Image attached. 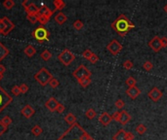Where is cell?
<instances>
[{
	"mask_svg": "<svg viewBox=\"0 0 167 140\" xmlns=\"http://www.w3.org/2000/svg\"><path fill=\"white\" fill-rule=\"evenodd\" d=\"M57 140H93V138L76 122L70 126Z\"/></svg>",
	"mask_w": 167,
	"mask_h": 140,
	"instance_id": "1",
	"label": "cell"
},
{
	"mask_svg": "<svg viewBox=\"0 0 167 140\" xmlns=\"http://www.w3.org/2000/svg\"><path fill=\"white\" fill-rule=\"evenodd\" d=\"M111 28L119 36L124 37L129 31L135 28V24L128 20V18L123 14H120L115 20L111 23Z\"/></svg>",
	"mask_w": 167,
	"mask_h": 140,
	"instance_id": "2",
	"label": "cell"
},
{
	"mask_svg": "<svg viewBox=\"0 0 167 140\" xmlns=\"http://www.w3.org/2000/svg\"><path fill=\"white\" fill-rule=\"evenodd\" d=\"M53 78L52 74L48 71V69H46L45 67H42L40 70H38V72L35 73L34 79L40 86H46L49 84L50 80Z\"/></svg>",
	"mask_w": 167,
	"mask_h": 140,
	"instance_id": "3",
	"label": "cell"
},
{
	"mask_svg": "<svg viewBox=\"0 0 167 140\" xmlns=\"http://www.w3.org/2000/svg\"><path fill=\"white\" fill-rule=\"evenodd\" d=\"M58 59H59L64 65H66V66H69V65L72 64L73 62V60L75 59V56H74L73 53L70 52L69 49H65L62 53H59Z\"/></svg>",
	"mask_w": 167,
	"mask_h": 140,
	"instance_id": "4",
	"label": "cell"
},
{
	"mask_svg": "<svg viewBox=\"0 0 167 140\" xmlns=\"http://www.w3.org/2000/svg\"><path fill=\"white\" fill-rule=\"evenodd\" d=\"M32 36L36 41H38L39 43H41V42H44V41L49 40L50 33L44 26H39L32 32Z\"/></svg>",
	"mask_w": 167,
	"mask_h": 140,
	"instance_id": "5",
	"label": "cell"
},
{
	"mask_svg": "<svg viewBox=\"0 0 167 140\" xmlns=\"http://www.w3.org/2000/svg\"><path fill=\"white\" fill-rule=\"evenodd\" d=\"M12 101H13V97L0 86V113H1L7 106H9V104Z\"/></svg>",
	"mask_w": 167,
	"mask_h": 140,
	"instance_id": "6",
	"label": "cell"
},
{
	"mask_svg": "<svg viewBox=\"0 0 167 140\" xmlns=\"http://www.w3.org/2000/svg\"><path fill=\"white\" fill-rule=\"evenodd\" d=\"M91 75H92V72L84 64L79 65V66L72 72V76L75 78L77 81L85 77H91Z\"/></svg>",
	"mask_w": 167,
	"mask_h": 140,
	"instance_id": "7",
	"label": "cell"
},
{
	"mask_svg": "<svg viewBox=\"0 0 167 140\" xmlns=\"http://www.w3.org/2000/svg\"><path fill=\"white\" fill-rule=\"evenodd\" d=\"M107 50L110 52L112 56H116L121 52L122 50V45L120 44L117 40H111L110 43L107 45Z\"/></svg>",
	"mask_w": 167,
	"mask_h": 140,
	"instance_id": "8",
	"label": "cell"
},
{
	"mask_svg": "<svg viewBox=\"0 0 167 140\" xmlns=\"http://www.w3.org/2000/svg\"><path fill=\"white\" fill-rule=\"evenodd\" d=\"M149 47L151 48L153 52H156V53L159 52L161 49H162V47H161V42H160V37L157 36V35L154 36L153 38L149 42Z\"/></svg>",
	"mask_w": 167,
	"mask_h": 140,
	"instance_id": "9",
	"label": "cell"
},
{
	"mask_svg": "<svg viewBox=\"0 0 167 140\" xmlns=\"http://www.w3.org/2000/svg\"><path fill=\"white\" fill-rule=\"evenodd\" d=\"M148 96L149 97V99H152V101L157 102L162 96H163V93H162V92L158 88L154 87V88H153L151 90H149V93H148Z\"/></svg>",
	"mask_w": 167,
	"mask_h": 140,
	"instance_id": "10",
	"label": "cell"
},
{
	"mask_svg": "<svg viewBox=\"0 0 167 140\" xmlns=\"http://www.w3.org/2000/svg\"><path fill=\"white\" fill-rule=\"evenodd\" d=\"M35 113V110L34 108H33L32 106H31L30 104H27V105H24L23 107V109L21 110V114L23 115V116L26 118V119H30L31 118L33 115H34Z\"/></svg>",
	"mask_w": 167,
	"mask_h": 140,
	"instance_id": "11",
	"label": "cell"
},
{
	"mask_svg": "<svg viewBox=\"0 0 167 140\" xmlns=\"http://www.w3.org/2000/svg\"><path fill=\"white\" fill-rule=\"evenodd\" d=\"M59 103L60 102L58 101L55 97H50L49 99L46 101L45 107L50 111V112H55V111L57 110V107H58V105H59Z\"/></svg>",
	"mask_w": 167,
	"mask_h": 140,
	"instance_id": "12",
	"label": "cell"
},
{
	"mask_svg": "<svg viewBox=\"0 0 167 140\" xmlns=\"http://www.w3.org/2000/svg\"><path fill=\"white\" fill-rule=\"evenodd\" d=\"M2 20L4 22V23H5V26H6L5 30L3 31L2 35L6 36L7 34H9L10 32H11V31L15 28V24L11 22L9 18H7V17H3V18H2Z\"/></svg>",
	"mask_w": 167,
	"mask_h": 140,
	"instance_id": "13",
	"label": "cell"
},
{
	"mask_svg": "<svg viewBox=\"0 0 167 140\" xmlns=\"http://www.w3.org/2000/svg\"><path fill=\"white\" fill-rule=\"evenodd\" d=\"M126 94L130 98H132V99H136V98L141 94V90L139 88H137L136 86H134V87H130L126 90Z\"/></svg>",
	"mask_w": 167,
	"mask_h": 140,
	"instance_id": "14",
	"label": "cell"
},
{
	"mask_svg": "<svg viewBox=\"0 0 167 140\" xmlns=\"http://www.w3.org/2000/svg\"><path fill=\"white\" fill-rule=\"evenodd\" d=\"M112 121L111 115H110L108 112H104L101 114V116L99 117V122L102 123L104 126H107L111 123V122Z\"/></svg>",
	"mask_w": 167,
	"mask_h": 140,
	"instance_id": "15",
	"label": "cell"
},
{
	"mask_svg": "<svg viewBox=\"0 0 167 140\" xmlns=\"http://www.w3.org/2000/svg\"><path fill=\"white\" fill-rule=\"evenodd\" d=\"M53 14H54V11L50 10L47 6L42 5V6L39 7L38 14H37V15H38V16H45V17H47V18L50 20V19H51L52 16H53Z\"/></svg>",
	"mask_w": 167,
	"mask_h": 140,
	"instance_id": "16",
	"label": "cell"
},
{
	"mask_svg": "<svg viewBox=\"0 0 167 140\" xmlns=\"http://www.w3.org/2000/svg\"><path fill=\"white\" fill-rule=\"evenodd\" d=\"M131 121V116H130V114H129L127 111H125V110H122L121 111V117H120V125H122V126H125V125H127V123Z\"/></svg>",
	"mask_w": 167,
	"mask_h": 140,
	"instance_id": "17",
	"label": "cell"
},
{
	"mask_svg": "<svg viewBox=\"0 0 167 140\" xmlns=\"http://www.w3.org/2000/svg\"><path fill=\"white\" fill-rule=\"evenodd\" d=\"M66 20H68V18H66V16L63 13V12H59L56 16H55V20H56V23L58 24H64L66 22Z\"/></svg>",
	"mask_w": 167,
	"mask_h": 140,
	"instance_id": "18",
	"label": "cell"
},
{
	"mask_svg": "<svg viewBox=\"0 0 167 140\" xmlns=\"http://www.w3.org/2000/svg\"><path fill=\"white\" fill-rule=\"evenodd\" d=\"M24 10H26V12L27 13V15H37V14H38L39 7L37 6L36 4L32 3L30 7L27 8V9H24Z\"/></svg>",
	"mask_w": 167,
	"mask_h": 140,
	"instance_id": "19",
	"label": "cell"
},
{
	"mask_svg": "<svg viewBox=\"0 0 167 140\" xmlns=\"http://www.w3.org/2000/svg\"><path fill=\"white\" fill-rule=\"evenodd\" d=\"M24 55H26L27 56L32 57L36 53V50H35L34 47L31 46V45H28V46H27L26 49L24 50Z\"/></svg>",
	"mask_w": 167,
	"mask_h": 140,
	"instance_id": "20",
	"label": "cell"
},
{
	"mask_svg": "<svg viewBox=\"0 0 167 140\" xmlns=\"http://www.w3.org/2000/svg\"><path fill=\"white\" fill-rule=\"evenodd\" d=\"M9 50H8V49L4 46V45L0 42V61H2L4 59H5V57L9 55Z\"/></svg>",
	"mask_w": 167,
	"mask_h": 140,
	"instance_id": "21",
	"label": "cell"
},
{
	"mask_svg": "<svg viewBox=\"0 0 167 140\" xmlns=\"http://www.w3.org/2000/svg\"><path fill=\"white\" fill-rule=\"evenodd\" d=\"M65 121L66 123H69V125H73V123H76V117H75V115H73L72 113H68L66 115V117H65Z\"/></svg>",
	"mask_w": 167,
	"mask_h": 140,
	"instance_id": "22",
	"label": "cell"
},
{
	"mask_svg": "<svg viewBox=\"0 0 167 140\" xmlns=\"http://www.w3.org/2000/svg\"><path fill=\"white\" fill-rule=\"evenodd\" d=\"M53 4H54V6H55V10L56 11H60L61 12L66 7V2L63 1V0H54Z\"/></svg>",
	"mask_w": 167,
	"mask_h": 140,
	"instance_id": "23",
	"label": "cell"
},
{
	"mask_svg": "<svg viewBox=\"0 0 167 140\" xmlns=\"http://www.w3.org/2000/svg\"><path fill=\"white\" fill-rule=\"evenodd\" d=\"M125 131L123 129H119L114 136H112V140H125Z\"/></svg>",
	"mask_w": 167,
	"mask_h": 140,
	"instance_id": "24",
	"label": "cell"
},
{
	"mask_svg": "<svg viewBox=\"0 0 167 140\" xmlns=\"http://www.w3.org/2000/svg\"><path fill=\"white\" fill-rule=\"evenodd\" d=\"M78 84L81 86L82 88H87L88 86L91 84V77H85L82 78V79L78 80Z\"/></svg>",
	"mask_w": 167,
	"mask_h": 140,
	"instance_id": "25",
	"label": "cell"
},
{
	"mask_svg": "<svg viewBox=\"0 0 167 140\" xmlns=\"http://www.w3.org/2000/svg\"><path fill=\"white\" fill-rule=\"evenodd\" d=\"M43 132V129H41V126H38V125H35L31 129V133L33 135H35V136H39V135Z\"/></svg>",
	"mask_w": 167,
	"mask_h": 140,
	"instance_id": "26",
	"label": "cell"
},
{
	"mask_svg": "<svg viewBox=\"0 0 167 140\" xmlns=\"http://www.w3.org/2000/svg\"><path fill=\"white\" fill-rule=\"evenodd\" d=\"M40 56H41V59H42L44 61H48L52 57V53H51V52L48 51V50H44L42 53H41Z\"/></svg>",
	"mask_w": 167,
	"mask_h": 140,
	"instance_id": "27",
	"label": "cell"
},
{
	"mask_svg": "<svg viewBox=\"0 0 167 140\" xmlns=\"http://www.w3.org/2000/svg\"><path fill=\"white\" fill-rule=\"evenodd\" d=\"M96 111L93 109V108H89L88 110L85 112V116L87 119H89V120H93V119L96 117Z\"/></svg>",
	"mask_w": 167,
	"mask_h": 140,
	"instance_id": "28",
	"label": "cell"
},
{
	"mask_svg": "<svg viewBox=\"0 0 167 140\" xmlns=\"http://www.w3.org/2000/svg\"><path fill=\"white\" fill-rule=\"evenodd\" d=\"M146 131H147V126L143 125V123H139V125L136 126V132H138V134L143 135Z\"/></svg>",
	"mask_w": 167,
	"mask_h": 140,
	"instance_id": "29",
	"label": "cell"
},
{
	"mask_svg": "<svg viewBox=\"0 0 167 140\" xmlns=\"http://www.w3.org/2000/svg\"><path fill=\"white\" fill-rule=\"evenodd\" d=\"M136 83H137V81L134 77H132V76H129L126 81H125V84H126V86H128L129 88L130 87H134V86H136Z\"/></svg>",
	"mask_w": 167,
	"mask_h": 140,
	"instance_id": "30",
	"label": "cell"
},
{
	"mask_svg": "<svg viewBox=\"0 0 167 140\" xmlns=\"http://www.w3.org/2000/svg\"><path fill=\"white\" fill-rule=\"evenodd\" d=\"M14 6H15V2L13 0H5V1L3 2V7L5 8L6 10H11Z\"/></svg>",
	"mask_w": 167,
	"mask_h": 140,
	"instance_id": "31",
	"label": "cell"
},
{
	"mask_svg": "<svg viewBox=\"0 0 167 140\" xmlns=\"http://www.w3.org/2000/svg\"><path fill=\"white\" fill-rule=\"evenodd\" d=\"M73 28L74 29H76V30H80V29H82L83 28V26H84V23H83V22L82 20H76L75 22L73 23Z\"/></svg>",
	"mask_w": 167,
	"mask_h": 140,
	"instance_id": "32",
	"label": "cell"
},
{
	"mask_svg": "<svg viewBox=\"0 0 167 140\" xmlns=\"http://www.w3.org/2000/svg\"><path fill=\"white\" fill-rule=\"evenodd\" d=\"M37 18H38V22L41 24V26H45V24L49 22V19L47 17H45V16H38L37 15Z\"/></svg>",
	"mask_w": 167,
	"mask_h": 140,
	"instance_id": "33",
	"label": "cell"
},
{
	"mask_svg": "<svg viewBox=\"0 0 167 140\" xmlns=\"http://www.w3.org/2000/svg\"><path fill=\"white\" fill-rule=\"evenodd\" d=\"M59 81H58V79H56V78H52L51 80H50L49 82V86L51 87L52 89H57L58 88V86H59Z\"/></svg>",
	"mask_w": 167,
	"mask_h": 140,
	"instance_id": "34",
	"label": "cell"
},
{
	"mask_svg": "<svg viewBox=\"0 0 167 140\" xmlns=\"http://www.w3.org/2000/svg\"><path fill=\"white\" fill-rule=\"evenodd\" d=\"M27 20L30 22L31 23H36L38 22V18H37V15H27Z\"/></svg>",
	"mask_w": 167,
	"mask_h": 140,
	"instance_id": "35",
	"label": "cell"
},
{
	"mask_svg": "<svg viewBox=\"0 0 167 140\" xmlns=\"http://www.w3.org/2000/svg\"><path fill=\"white\" fill-rule=\"evenodd\" d=\"M143 68L146 70V71H151V70L153 68V64L151 62V61L147 60V61H145V62H144V64H143Z\"/></svg>",
	"mask_w": 167,
	"mask_h": 140,
	"instance_id": "36",
	"label": "cell"
},
{
	"mask_svg": "<svg viewBox=\"0 0 167 140\" xmlns=\"http://www.w3.org/2000/svg\"><path fill=\"white\" fill-rule=\"evenodd\" d=\"M1 122H2V123H3L4 126H5L6 127H8L12 123V119L9 116H5L1 120Z\"/></svg>",
	"mask_w": 167,
	"mask_h": 140,
	"instance_id": "37",
	"label": "cell"
},
{
	"mask_svg": "<svg viewBox=\"0 0 167 140\" xmlns=\"http://www.w3.org/2000/svg\"><path fill=\"white\" fill-rule=\"evenodd\" d=\"M93 52H92L91 50H89V49H87V50H85L84 52L82 53V56L84 57V59H90V57L92 56V55H93Z\"/></svg>",
	"mask_w": 167,
	"mask_h": 140,
	"instance_id": "38",
	"label": "cell"
},
{
	"mask_svg": "<svg viewBox=\"0 0 167 140\" xmlns=\"http://www.w3.org/2000/svg\"><path fill=\"white\" fill-rule=\"evenodd\" d=\"M120 117H121V111H116V112H114V114H112V120H114L116 122H120Z\"/></svg>",
	"mask_w": 167,
	"mask_h": 140,
	"instance_id": "39",
	"label": "cell"
},
{
	"mask_svg": "<svg viewBox=\"0 0 167 140\" xmlns=\"http://www.w3.org/2000/svg\"><path fill=\"white\" fill-rule=\"evenodd\" d=\"M122 66L126 69V70H130L133 68V62L131 60H125L123 64H122Z\"/></svg>",
	"mask_w": 167,
	"mask_h": 140,
	"instance_id": "40",
	"label": "cell"
},
{
	"mask_svg": "<svg viewBox=\"0 0 167 140\" xmlns=\"http://www.w3.org/2000/svg\"><path fill=\"white\" fill-rule=\"evenodd\" d=\"M125 105V102L122 99H117L115 101V107L117 109H122Z\"/></svg>",
	"mask_w": 167,
	"mask_h": 140,
	"instance_id": "41",
	"label": "cell"
},
{
	"mask_svg": "<svg viewBox=\"0 0 167 140\" xmlns=\"http://www.w3.org/2000/svg\"><path fill=\"white\" fill-rule=\"evenodd\" d=\"M12 93H13L15 96H20V94H21V90H20V87H19V86H14V87L12 88Z\"/></svg>",
	"mask_w": 167,
	"mask_h": 140,
	"instance_id": "42",
	"label": "cell"
},
{
	"mask_svg": "<svg viewBox=\"0 0 167 140\" xmlns=\"http://www.w3.org/2000/svg\"><path fill=\"white\" fill-rule=\"evenodd\" d=\"M20 87V90H21V93H27V90H28V86L27 84H22L19 86Z\"/></svg>",
	"mask_w": 167,
	"mask_h": 140,
	"instance_id": "43",
	"label": "cell"
},
{
	"mask_svg": "<svg viewBox=\"0 0 167 140\" xmlns=\"http://www.w3.org/2000/svg\"><path fill=\"white\" fill-rule=\"evenodd\" d=\"M89 61H90L91 63H93V64L97 63L98 61H99V56H98L97 55H96V53H93V55H92V56L90 57Z\"/></svg>",
	"mask_w": 167,
	"mask_h": 140,
	"instance_id": "44",
	"label": "cell"
},
{
	"mask_svg": "<svg viewBox=\"0 0 167 140\" xmlns=\"http://www.w3.org/2000/svg\"><path fill=\"white\" fill-rule=\"evenodd\" d=\"M7 129H8V127H6L5 126H4L2 123V122H1V120H0V136H2V135L6 132Z\"/></svg>",
	"mask_w": 167,
	"mask_h": 140,
	"instance_id": "45",
	"label": "cell"
},
{
	"mask_svg": "<svg viewBox=\"0 0 167 140\" xmlns=\"http://www.w3.org/2000/svg\"><path fill=\"white\" fill-rule=\"evenodd\" d=\"M125 140H134V134L130 131H126L125 132Z\"/></svg>",
	"mask_w": 167,
	"mask_h": 140,
	"instance_id": "46",
	"label": "cell"
},
{
	"mask_svg": "<svg viewBox=\"0 0 167 140\" xmlns=\"http://www.w3.org/2000/svg\"><path fill=\"white\" fill-rule=\"evenodd\" d=\"M65 109H66L65 105H63L62 103H59V105H58V107H57V110H56V112H58V113L62 114V113H63V112H64V111H65Z\"/></svg>",
	"mask_w": 167,
	"mask_h": 140,
	"instance_id": "47",
	"label": "cell"
},
{
	"mask_svg": "<svg viewBox=\"0 0 167 140\" xmlns=\"http://www.w3.org/2000/svg\"><path fill=\"white\" fill-rule=\"evenodd\" d=\"M32 3H33V2H31V0H24V1H23L22 5H23V7L24 8V9H27V8L30 7Z\"/></svg>",
	"mask_w": 167,
	"mask_h": 140,
	"instance_id": "48",
	"label": "cell"
},
{
	"mask_svg": "<svg viewBox=\"0 0 167 140\" xmlns=\"http://www.w3.org/2000/svg\"><path fill=\"white\" fill-rule=\"evenodd\" d=\"M160 42H161V47L162 48H167V37H161L160 38Z\"/></svg>",
	"mask_w": 167,
	"mask_h": 140,
	"instance_id": "49",
	"label": "cell"
},
{
	"mask_svg": "<svg viewBox=\"0 0 167 140\" xmlns=\"http://www.w3.org/2000/svg\"><path fill=\"white\" fill-rule=\"evenodd\" d=\"M5 28H6L5 23H4V22L2 20V19H0V34H1V35H2V33H3V31L5 30Z\"/></svg>",
	"mask_w": 167,
	"mask_h": 140,
	"instance_id": "50",
	"label": "cell"
},
{
	"mask_svg": "<svg viewBox=\"0 0 167 140\" xmlns=\"http://www.w3.org/2000/svg\"><path fill=\"white\" fill-rule=\"evenodd\" d=\"M5 71H6V68H5V66L4 65H2V64H0V74H3L5 73Z\"/></svg>",
	"mask_w": 167,
	"mask_h": 140,
	"instance_id": "51",
	"label": "cell"
},
{
	"mask_svg": "<svg viewBox=\"0 0 167 140\" xmlns=\"http://www.w3.org/2000/svg\"><path fill=\"white\" fill-rule=\"evenodd\" d=\"M163 10H164V12L167 14V4H165L164 5V7H163Z\"/></svg>",
	"mask_w": 167,
	"mask_h": 140,
	"instance_id": "52",
	"label": "cell"
},
{
	"mask_svg": "<svg viewBox=\"0 0 167 140\" xmlns=\"http://www.w3.org/2000/svg\"><path fill=\"white\" fill-rule=\"evenodd\" d=\"M3 79V75H2V74H0V81H1Z\"/></svg>",
	"mask_w": 167,
	"mask_h": 140,
	"instance_id": "53",
	"label": "cell"
},
{
	"mask_svg": "<svg viewBox=\"0 0 167 140\" xmlns=\"http://www.w3.org/2000/svg\"><path fill=\"white\" fill-rule=\"evenodd\" d=\"M93 140H94V139H93Z\"/></svg>",
	"mask_w": 167,
	"mask_h": 140,
	"instance_id": "54",
	"label": "cell"
}]
</instances>
